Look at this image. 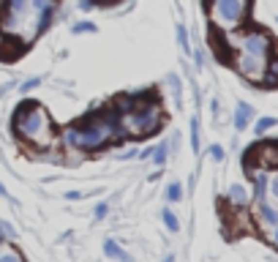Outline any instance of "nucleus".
<instances>
[{
	"instance_id": "nucleus-6",
	"label": "nucleus",
	"mask_w": 278,
	"mask_h": 262,
	"mask_svg": "<svg viewBox=\"0 0 278 262\" xmlns=\"http://www.w3.org/2000/svg\"><path fill=\"white\" fill-rule=\"evenodd\" d=\"M251 117H254V110H251L248 104H237V112H235V126H237V129L243 131L245 126H248Z\"/></svg>"
},
{
	"instance_id": "nucleus-26",
	"label": "nucleus",
	"mask_w": 278,
	"mask_h": 262,
	"mask_svg": "<svg viewBox=\"0 0 278 262\" xmlns=\"http://www.w3.org/2000/svg\"><path fill=\"white\" fill-rule=\"evenodd\" d=\"M276 243H278V235H276Z\"/></svg>"
},
{
	"instance_id": "nucleus-8",
	"label": "nucleus",
	"mask_w": 278,
	"mask_h": 262,
	"mask_svg": "<svg viewBox=\"0 0 278 262\" xmlns=\"http://www.w3.org/2000/svg\"><path fill=\"white\" fill-rule=\"evenodd\" d=\"M229 200L235 202V205H245V202H248V191H245L243 186H237V183H235V186L229 188Z\"/></svg>"
},
{
	"instance_id": "nucleus-19",
	"label": "nucleus",
	"mask_w": 278,
	"mask_h": 262,
	"mask_svg": "<svg viewBox=\"0 0 278 262\" xmlns=\"http://www.w3.org/2000/svg\"><path fill=\"white\" fill-rule=\"evenodd\" d=\"M0 262H22V257H17V254H11V251H6V254L0 257Z\"/></svg>"
},
{
	"instance_id": "nucleus-20",
	"label": "nucleus",
	"mask_w": 278,
	"mask_h": 262,
	"mask_svg": "<svg viewBox=\"0 0 278 262\" xmlns=\"http://www.w3.org/2000/svg\"><path fill=\"white\" fill-rule=\"evenodd\" d=\"M270 191H273V197L278 200V172L273 175V180H270Z\"/></svg>"
},
{
	"instance_id": "nucleus-18",
	"label": "nucleus",
	"mask_w": 278,
	"mask_h": 262,
	"mask_svg": "<svg viewBox=\"0 0 278 262\" xmlns=\"http://www.w3.org/2000/svg\"><path fill=\"white\" fill-rule=\"evenodd\" d=\"M177 38H180V47L188 52V33H186V28H177Z\"/></svg>"
},
{
	"instance_id": "nucleus-7",
	"label": "nucleus",
	"mask_w": 278,
	"mask_h": 262,
	"mask_svg": "<svg viewBox=\"0 0 278 262\" xmlns=\"http://www.w3.org/2000/svg\"><path fill=\"white\" fill-rule=\"evenodd\" d=\"M259 216H262V221H264V224H270V227H273V224H278V213L267 205V202L259 205Z\"/></svg>"
},
{
	"instance_id": "nucleus-23",
	"label": "nucleus",
	"mask_w": 278,
	"mask_h": 262,
	"mask_svg": "<svg viewBox=\"0 0 278 262\" xmlns=\"http://www.w3.org/2000/svg\"><path fill=\"white\" fill-rule=\"evenodd\" d=\"M0 197H8V191L3 188V183H0Z\"/></svg>"
},
{
	"instance_id": "nucleus-13",
	"label": "nucleus",
	"mask_w": 278,
	"mask_h": 262,
	"mask_svg": "<svg viewBox=\"0 0 278 262\" xmlns=\"http://www.w3.org/2000/svg\"><path fill=\"white\" fill-rule=\"evenodd\" d=\"M264 191H267V178L259 172L257 175V197H259V202H264Z\"/></svg>"
},
{
	"instance_id": "nucleus-2",
	"label": "nucleus",
	"mask_w": 278,
	"mask_h": 262,
	"mask_svg": "<svg viewBox=\"0 0 278 262\" xmlns=\"http://www.w3.org/2000/svg\"><path fill=\"white\" fill-rule=\"evenodd\" d=\"M134 134H153L156 129L161 126V110L156 104H147V107H137V110L128 115V123Z\"/></svg>"
},
{
	"instance_id": "nucleus-16",
	"label": "nucleus",
	"mask_w": 278,
	"mask_h": 262,
	"mask_svg": "<svg viewBox=\"0 0 278 262\" xmlns=\"http://www.w3.org/2000/svg\"><path fill=\"white\" fill-rule=\"evenodd\" d=\"M273 126H276V117H262V120L257 123V134H264V131L273 129Z\"/></svg>"
},
{
	"instance_id": "nucleus-1",
	"label": "nucleus",
	"mask_w": 278,
	"mask_h": 262,
	"mask_svg": "<svg viewBox=\"0 0 278 262\" xmlns=\"http://www.w3.org/2000/svg\"><path fill=\"white\" fill-rule=\"evenodd\" d=\"M17 131H19L22 137L28 139H47L49 134V115L41 110V107H35V104H30L28 112H22V115H17Z\"/></svg>"
},
{
	"instance_id": "nucleus-10",
	"label": "nucleus",
	"mask_w": 278,
	"mask_h": 262,
	"mask_svg": "<svg viewBox=\"0 0 278 262\" xmlns=\"http://www.w3.org/2000/svg\"><path fill=\"white\" fill-rule=\"evenodd\" d=\"M6 11H14V14H25L28 11V0H6Z\"/></svg>"
},
{
	"instance_id": "nucleus-5",
	"label": "nucleus",
	"mask_w": 278,
	"mask_h": 262,
	"mask_svg": "<svg viewBox=\"0 0 278 262\" xmlns=\"http://www.w3.org/2000/svg\"><path fill=\"white\" fill-rule=\"evenodd\" d=\"M216 8L224 25H235L243 17V0H216Z\"/></svg>"
},
{
	"instance_id": "nucleus-21",
	"label": "nucleus",
	"mask_w": 278,
	"mask_h": 262,
	"mask_svg": "<svg viewBox=\"0 0 278 262\" xmlns=\"http://www.w3.org/2000/svg\"><path fill=\"white\" fill-rule=\"evenodd\" d=\"M106 210H109V207H106V202H101V205L96 207V216L101 219V216H106Z\"/></svg>"
},
{
	"instance_id": "nucleus-27",
	"label": "nucleus",
	"mask_w": 278,
	"mask_h": 262,
	"mask_svg": "<svg viewBox=\"0 0 278 262\" xmlns=\"http://www.w3.org/2000/svg\"><path fill=\"white\" fill-rule=\"evenodd\" d=\"M276 22H278V19H276Z\"/></svg>"
},
{
	"instance_id": "nucleus-15",
	"label": "nucleus",
	"mask_w": 278,
	"mask_h": 262,
	"mask_svg": "<svg viewBox=\"0 0 278 262\" xmlns=\"http://www.w3.org/2000/svg\"><path fill=\"white\" fill-rule=\"evenodd\" d=\"M191 145H194V150H199V123H196V117L191 120Z\"/></svg>"
},
{
	"instance_id": "nucleus-25",
	"label": "nucleus",
	"mask_w": 278,
	"mask_h": 262,
	"mask_svg": "<svg viewBox=\"0 0 278 262\" xmlns=\"http://www.w3.org/2000/svg\"><path fill=\"white\" fill-rule=\"evenodd\" d=\"M0 243H3V232H0Z\"/></svg>"
},
{
	"instance_id": "nucleus-17",
	"label": "nucleus",
	"mask_w": 278,
	"mask_h": 262,
	"mask_svg": "<svg viewBox=\"0 0 278 262\" xmlns=\"http://www.w3.org/2000/svg\"><path fill=\"white\" fill-rule=\"evenodd\" d=\"M210 159H213V161H224V148L213 145V148H210Z\"/></svg>"
},
{
	"instance_id": "nucleus-24",
	"label": "nucleus",
	"mask_w": 278,
	"mask_h": 262,
	"mask_svg": "<svg viewBox=\"0 0 278 262\" xmlns=\"http://www.w3.org/2000/svg\"><path fill=\"white\" fill-rule=\"evenodd\" d=\"M164 262H174V257H167V260H164Z\"/></svg>"
},
{
	"instance_id": "nucleus-9",
	"label": "nucleus",
	"mask_w": 278,
	"mask_h": 262,
	"mask_svg": "<svg viewBox=\"0 0 278 262\" xmlns=\"http://www.w3.org/2000/svg\"><path fill=\"white\" fill-rule=\"evenodd\" d=\"M104 251H106V257H115V260H123V262H131V257H125L115 241H106V243H104Z\"/></svg>"
},
{
	"instance_id": "nucleus-12",
	"label": "nucleus",
	"mask_w": 278,
	"mask_h": 262,
	"mask_svg": "<svg viewBox=\"0 0 278 262\" xmlns=\"http://www.w3.org/2000/svg\"><path fill=\"white\" fill-rule=\"evenodd\" d=\"M167 197H169L172 202L183 200V186H180V183H169V188H167Z\"/></svg>"
},
{
	"instance_id": "nucleus-11",
	"label": "nucleus",
	"mask_w": 278,
	"mask_h": 262,
	"mask_svg": "<svg viewBox=\"0 0 278 262\" xmlns=\"http://www.w3.org/2000/svg\"><path fill=\"white\" fill-rule=\"evenodd\" d=\"M142 156H153V161H156V164H164V161H167V148H164V145H158L156 150H145Z\"/></svg>"
},
{
	"instance_id": "nucleus-4",
	"label": "nucleus",
	"mask_w": 278,
	"mask_h": 262,
	"mask_svg": "<svg viewBox=\"0 0 278 262\" xmlns=\"http://www.w3.org/2000/svg\"><path fill=\"white\" fill-rule=\"evenodd\" d=\"M237 69L243 71L248 79H254V82H259L264 76V60L262 57H254V55H248V52H243V57L237 60Z\"/></svg>"
},
{
	"instance_id": "nucleus-3",
	"label": "nucleus",
	"mask_w": 278,
	"mask_h": 262,
	"mask_svg": "<svg viewBox=\"0 0 278 262\" xmlns=\"http://www.w3.org/2000/svg\"><path fill=\"white\" fill-rule=\"evenodd\" d=\"M270 38L264 33H259V30H254V33H248L243 38V52H248V55H254V57H267V52H270Z\"/></svg>"
},
{
	"instance_id": "nucleus-22",
	"label": "nucleus",
	"mask_w": 278,
	"mask_h": 262,
	"mask_svg": "<svg viewBox=\"0 0 278 262\" xmlns=\"http://www.w3.org/2000/svg\"><path fill=\"white\" fill-rule=\"evenodd\" d=\"M38 82H41V79H30V82H25V88H22V90H30V88H35Z\"/></svg>"
},
{
	"instance_id": "nucleus-14",
	"label": "nucleus",
	"mask_w": 278,
	"mask_h": 262,
	"mask_svg": "<svg viewBox=\"0 0 278 262\" xmlns=\"http://www.w3.org/2000/svg\"><path fill=\"white\" fill-rule=\"evenodd\" d=\"M164 224H167L172 232H177V229H180V224H177V216H174L172 210H164Z\"/></svg>"
}]
</instances>
